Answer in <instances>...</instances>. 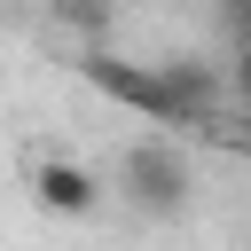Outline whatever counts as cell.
<instances>
[{
  "label": "cell",
  "mask_w": 251,
  "mask_h": 251,
  "mask_svg": "<svg viewBox=\"0 0 251 251\" xmlns=\"http://www.w3.org/2000/svg\"><path fill=\"white\" fill-rule=\"evenodd\" d=\"M55 24L78 31V39H102V31L118 24V8H110V0H55Z\"/></svg>",
  "instance_id": "4"
},
{
  "label": "cell",
  "mask_w": 251,
  "mask_h": 251,
  "mask_svg": "<svg viewBox=\"0 0 251 251\" xmlns=\"http://www.w3.org/2000/svg\"><path fill=\"white\" fill-rule=\"evenodd\" d=\"M31 204L39 212H63V220H86L102 204V180L78 157H31Z\"/></svg>",
  "instance_id": "3"
},
{
  "label": "cell",
  "mask_w": 251,
  "mask_h": 251,
  "mask_svg": "<svg viewBox=\"0 0 251 251\" xmlns=\"http://www.w3.org/2000/svg\"><path fill=\"white\" fill-rule=\"evenodd\" d=\"M78 78L94 94H110L118 110H141L157 126H204L212 102H220V78L204 63H126L110 47H86L78 55Z\"/></svg>",
  "instance_id": "1"
},
{
  "label": "cell",
  "mask_w": 251,
  "mask_h": 251,
  "mask_svg": "<svg viewBox=\"0 0 251 251\" xmlns=\"http://www.w3.org/2000/svg\"><path fill=\"white\" fill-rule=\"evenodd\" d=\"M118 188H126L133 212L180 220L188 196H196V165H188V149H173V141H133V149L118 157Z\"/></svg>",
  "instance_id": "2"
},
{
  "label": "cell",
  "mask_w": 251,
  "mask_h": 251,
  "mask_svg": "<svg viewBox=\"0 0 251 251\" xmlns=\"http://www.w3.org/2000/svg\"><path fill=\"white\" fill-rule=\"evenodd\" d=\"M220 16H227V31H235V47H251V0H220Z\"/></svg>",
  "instance_id": "5"
}]
</instances>
